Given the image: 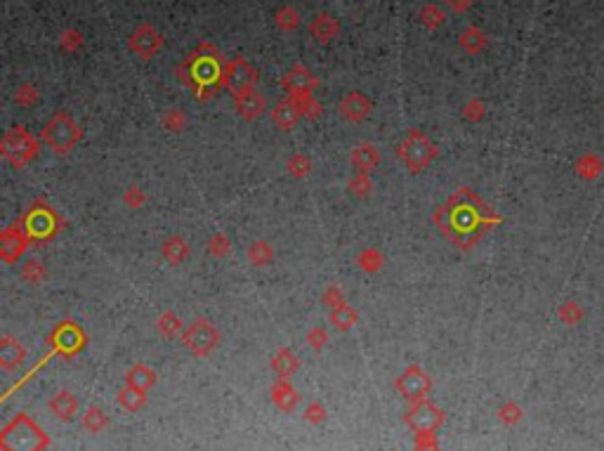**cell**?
I'll list each match as a JSON object with an SVG mask.
<instances>
[{
	"mask_svg": "<svg viewBox=\"0 0 604 451\" xmlns=\"http://www.w3.org/2000/svg\"><path fill=\"white\" fill-rule=\"evenodd\" d=\"M38 97H40V95L31 85V83H22V85L17 88V92H15L17 104H22V106H33L35 102H38Z\"/></svg>",
	"mask_w": 604,
	"mask_h": 451,
	"instance_id": "34",
	"label": "cell"
},
{
	"mask_svg": "<svg viewBox=\"0 0 604 451\" xmlns=\"http://www.w3.org/2000/svg\"><path fill=\"white\" fill-rule=\"evenodd\" d=\"M156 326H158V331H161V334H163L165 338H170V336H175L179 329H182V319H179L175 312H163V314H161V317H158Z\"/></svg>",
	"mask_w": 604,
	"mask_h": 451,
	"instance_id": "31",
	"label": "cell"
},
{
	"mask_svg": "<svg viewBox=\"0 0 604 451\" xmlns=\"http://www.w3.org/2000/svg\"><path fill=\"white\" fill-rule=\"evenodd\" d=\"M309 170H312V161H309V156H304V154H295V156H291L288 173L293 177H307Z\"/></svg>",
	"mask_w": 604,
	"mask_h": 451,
	"instance_id": "33",
	"label": "cell"
},
{
	"mask_svg": "<svg viewBox=\"0 0 604 451\" xmlns=\"http://www.w3.org/2000/svg\"><path fill=\"white\" fill-rule=\"evenodd\" d=\"M0 151L15 168H19L38 154V142L31 138L26 128H12L0 142Z\"/></svg>",
	"mask_w": 604,
	"mask_h": 451,
	"instance_id": "5",
	"label": "cell"
},
{
	"mask_svg": "<svg viewBox=\"0 0 604 451\" xmlns=\"http://www.w3.org/2000/svg\"><path fill=\"white\" fill-rule=\"evenodd\" d=\"M460 45L475 55V52H480L482 47L487 45V38H484V33L480 31V28L470 26V28H465V31L460 33Z\"/></svg>",
	"mask_w": 604,
	"mask_h": 451,
	"instance_id": "26",
	"label": "cell"
},
{
	"mask_svg": "<svg viewBox=\"0 0 604 451\" xmlns=\"http://www.w3.org/2000/svg\"><path fill=\"white\" fill-rule=\"evenodd\" d=\"M340 116L345 118V121L350 123H361L366 121L370 109H373V104H370V99L366 97V95L361 92H347L343 97V102H340Z\"/></svg>",
	"mask_w": 604,
	"mask_h": 451,
	"instance_id": "9",
	"label": "cell"
},
{
	"mask_svg": "<svg viewBox=\"0 0 604 451\" xmlns=\"http://www.w3.org/2000/svg\"><path fill=\"white\" fill-rule=\"evenodd\" d=\"M24 248H26V236H24L19 229L12 227V229H5L3 231V243H0V253H3L5 263H15V260L24 253Z\"/></svg>",
	"mask_w": 604,
	"mask_h": 451,
	"instance_id": "17",
	"label": "cell"
},
{
	"mask_svg": "<svg viewBox=\"0 0 604 451\" xmlns=\"http://www.w3.org/2000/svg\"><path fill=\"white\" fill-rule=\"evenodd\" d=\"M444 10L439 8V5H425V8L421 10V22L423 26L430 28V31H434V28H439L441 24H444Z\"/></svg>",
	"mask_w": 604,
	"mask_h": 451,
	"instance_id": "27",
	"label": "cell"
},
{
	"mask_svg": "<svg viewBox=\"0 0 604 451\" xmlns=\"http://www.w3.org/2000/svg\"><path fill=\"white\" fill-rule=\"evenodd\" d=\"M441 420H444L441 411L434 404H430V402H421V404H416V409L409 416V423L414 425V430H418V432H432Z\"/></svg>",
	"mask_w": 604,
	"mask_h": 451,
	"instance_id": "12",
	"label": "cell"
},
{
	"mask_svg": "<svg viewBox=\"0 0 604 451\" xmlns=\"http://www.w3.org/2000/svg\"><path fill=\"white\" fill-rule=\"evenodd\" d=\"M189 243L182 239V236H170V239L163 241V258L168 260L170 265H179L189 258Z\"/></svg>",
	"mask_w": 604,
	"mask_h": 451,
	"instance_id": "19",
	"label": "cell"
},
{
	"mask_svg": "<svg viewBox=\"0 0 604 451\" xmlns=\"http://www.w3.org/2000/svg\"><path fill=\"white\" fill-rule=\"evenodd\" d=\"M45 432L31 423L26 416H17L8 428L3 430V449L5 451H40L45 447Z\"/></svg>",
	"mask_w": 604,
	"mask_h": 451,
	"instance_id": "3",
	"label": "cell"
},
{
	"mask_svg": "<svg viewBox=\"0 0 604 451\" xmlns=\"http://www.w3.org/2000/svg\"><path fill=\"white\" fill-rule=\"evenodd\" d=\"M81 43H83V35H81V31H76V28H69V31H64L62 38H59V45H62L64 50H69V52L79 50Z\"/></svg>",
	"mask_w": 604,
	"mask_h": 451,
	"instance_id": "37",
	"label": "cell"
},
{
	"mask_svg": "<svg viewBox=\"0 0 604 451\" xmlns=\"http://www.w3.org/2000/svg\"><path fill=\"white\" fill-rule=\"evenodd\" d=\"M24 277H26L28 281L38 284L40 279H43V267H40V263L31 260V263H26V267H24Z\"/></svg>",
	"mask_w": 604,
	"mask_h": 451,
	"instance_id": "44",
	"label": "cell"
},
{
	"mask_svg": "<svg viewBox=\"0 0 604 451\" xmlns=\"http://www.w3.org/2000/svg\"><path fill=\"white\" fill-rule=\"evenodd\" d=\"M163 126L168 128V130H172V133H177V130L184 128V114L179 109L168 111V114H165V118H163Z\"/></svg>",
	"mask_w": 604,
	"mask_h": 451,
	"instance_id": "39",
	"label": "cell"
},
{
	"mask_svg": "<svg viewBox=\"0 0 604 451\" xmlns=\"http://www.w3.org/2000/svg\"><path fill=\"white\" fill-rule=\"evenodd\" d=\"M50 409L62 420H69L76 413V409H79V402H76V397H71L69 393H59V395H55V400H52Z\"/></svg>",
	"mask_w": 604,
	"mask_h": 451,
	"instance_id": "23",
	"label": "cell"
},
{
	"mask_svg": "<svg viewBox=\"0 0 604 451\" xmlns=\"http://www.w3.org/2000/svg\"><path fill=\"white\" fill-rule=\"evenodd\" d=\"M397 388H399V393H402L404 397H409V400H421V397L430 390V381L418 366H411V369H406L402 376H399Z\"/></svg>",
	"mask_w": 604,
	"mask_h": 451,
	"instance_id": "10",
	"label": "cell"
},
{
	"mask_svg": "<svg viewBox=\"0 0 604 451\" xmlns=\"http://www.w3.org/2000/svg\"><path fill=\"white\" fill-rule=\"evenodd\" d=\"M477 197L470 194V189H460L456 197H451L448 206H441L434 213V222L451 241L460 243L463 248L470 246V241L475 243L477 229L482 224L484 206L477 208Z\"/></svg>",
	"mask_w": 604,
	"mask_h": 451,
	"instance_id": "1",
	"label": "cell"
},
{
	"mask_svg": "<svg viewBox=\"0 0 604 451\" xmlns=\"http://www.w3.org/2000/svg\"><path fill=\"white\" fill-rule=\"evenodd\" d=\"M498 413H500V418L507 420V423H515V420H517L519 416H522V411H519V409H517L515 404H505Z\"/></svg>",
	"mask_w": 604,
	"mask_h": 451,
	"instance_id": "47",
	"label": "cell"
},
{
	"mask_svg": "<svg viewBox=\"0 0 604 451\" xmlns=\"http://www.w3.org/2000/svg\"><path fill=\"white\" fill-rule=\"evenodd\" d=\"M297 118H300V111L295 109V104H293L291 99H281V102L274 104L272 121H274V126H277V128L291 130L297 123Z\"/></svg>",
	"mask_w": 604,
	"mask_h": 451,
	"instance_id": "18",
	"label": "cell"
},
{
	"mask_svg": "<svg viewBox=\"0 0 604 451\" xmlns=\"http://www.w3.org/2000/svg\"><path fill=\"white\" fill-rule=\"evenodd\" d=\"M604 170V163L600 156H595V154H585V156H581L576 161V173L583 177V180H593V177H597Z\"/></svg>",
	"mask_w": 604,
	"mask_h": 451,
	"instance_id": "22",
	"label": "cell"
},
{
	"mask_svg": "<svg viewBox=\"0 0 604 451\" xmlns=\"http://www.w3.org/2000/svg\"><path fill=\"white\" fill-rule=\"evenodd\" d=\"M463 116H465V118H470V121H480V118L484 116V104H482V102H477V99H472V102L465 104Z\"/></svg>",
	"mask_w": 604,
	"mask_h": 451,
	"instance_id": "43",
	"label": "cell"
},
{
	"mask_svg": "<svg viewBox=\"0 0 604 451\" xmlns=\"http://www.w3.org/2000/svg\"><path fill=\"white\" fill-rule=\"evenodd\" d=\"M297 24H300V15L293 8H281L277 12V26L281 31H293V28H297Z\"/></svg>",
	"mask_w": 604,
	"mask_h": 451,
	"instance_id": "32",
	"label": "cell"
},
{
	"mask_svg": "<svg viewBox=\"0 0 604 451\" xmlns=\"http://www.w3.org/2000/svg\"><path fill=\"white\" fill-rule=\"evenodd\" d=\"M448 5H451L456 12H465L472 5V0H448Z\"/></svg>",
	"mask_w": 604,
	"mask_h": 451,
	"instance_id": "49",
	"label": "cell"
},
{
	"mask_svg": "<svg viewBox=\"0 0 604 451\" xmlns=\"http://www.w3.org/2000/svg\"><path fill=\"white\" fill-rule=\"evenodd\" d=\"M248 258H250V263H253L255 267H265V265L272 263V258H274L272 246L265 243V241H255L253 246H250V251H248Z\"/></svg>",
	"mask_w": 604,
	"mask_h": 451,
	"instance_id": "28",
	"label": "cell"
},
{
	"mask_svg": "<svg viewBox=\"0 0 604 451\" xmlns=\"http://www.w3.org/2000/svg\"><path fill=\"white\" fill-rule=\"evenodd\" d=\"M357 319H359V314L352 310L350 305H340V307H336V310H331V322L340 331L352 329V326L357 324Z\"/></svg>",
	"mask_w": 604,
	"mask_h": 451,
	"instance_id": "24",
	"label": "cell"
},
{
	"mask_svg": "<svg viewBox=\"0 0 604 451\" xmlns=\"http://www.w3.org/2000/svg\"><path fill=\"white\" fill-rule=\"evenodd\" d=\"M281 85H284L291 95H297V92H312L314 88L319 85V81L314 79V74L307 67L295 64V67L281 79Z\"/></svg>",
	"mask_w": 604,
	"mask_h": 451,
	"instance_id": "11",
	"label": "cell"
},
{
	"mask_svg": "<svg viewBox=\"0 0 604 451\" xmlns=\"http://www.w3.org/2000/svg\"><path fill=\"white\" fill-rule=\"evenodd\" d=\"M83 138L79 123L71 118L67 111H57L43 128V142L57 154H67L74 149Z\"/></svg>",
	"mask_w": 604,
	"mask_h": 451,
	"instance_id": "2",
	"label": "cell"
},
{
	"mask_svg": "<svg viewBox=\"0 0 604 451\" xmlns=\"http://www.w3.org/2000/svg\"><path fill=\"white\" fill-rule=\"evenodd\" d=\"M350 192L354 194V197H368L370 192V180H368V173H357L354 177L350 180Z\"/></svg>",
	"mask_w": 604,
	"mask_h": 451,
	"instance_id": "35",
	"label": "cell"
},
{
	"mask_svg": "<svg viewBox=\"0 0 604 451\" xmlns=\"http://www.w3.org/2000/svg\"><path fill=\"white\" fill-rule=\"evenodd\" d=\"M104 423H106V418L99 409H90V411L85 413V428L88 430H99V428H104Z\"/></svg>",
	"mask_w": 604,
	"mask_h": 451,
	"instance_id": "40",
	"label": "cell"
},
{
	"mask_svg": "<svg viewBox=\"0 0 604 451\" xmlns=\"http://www.w3.org/2000/svg\"><path fill=\"white\" fill-rule=\"evenodd\" d=\"M125 204L133 206V208H140V206L145 204V197H142L140 187H130L128 192H125Z\"/></svg>",
	"mask_w": 604,
	"mask_h": 451,
	"instance_id": "46",
	"label": "cell"
},
{
	"mask_svg": "<svg viewBox=\"0 0 604 451\" xmlns=\"http://www.w3.org/2000/svg\"><path fill=\"white\" fill-rule=\"evenodd\" d=\"M128 381H130V385H133V388H137V390H142V393H145L149 385H154V381H156V373H154L152 369H147V366L137 364L135 369H130Z\"/></svg>",
	"mask_w": 604,
	"mask_h": 451,
	"instance_id": "25",
	"label": "cell"
},
{
	"mask_svg": "<svg viewBox=\"0 0 604 451\" xmlns=\"http://www.w3.org/2000/svg\"><path fill=\"white\" fill-rule=\"evenodd\" d=\"M83 341H85V336H83V331L76 324H62L55 331V345L57 350H62L64 354L79 352L83 347Z\"/></svg>",
	"mask_w": 604,
	"mask_h": 451,
	"instance_id": "13",
	"label": "cell"
},
{
	"mask_svg": "<svg viewBox=\"0 0 604 451\" xmlns=\"http://www.w3.org/2000/svg\"><path fill=\"white\" fill-rule=\"evenodd\" d=\"M340 31V24L333 15H328V12H321V15H316L312 24H309V33H312L314 40H319V43H331L333 38L338 35Z\"/></svg>",
	"mask_w": 604,
	"mask_h": 451,
	"instance_id": "16",
	"label": "cell"
},
{
	"mask_svg": "<svg viewBox=\"0 0 604 451\" xmlns=\"http://www.w3.org/2000/svg\"><path fill=\"white\" fill-rule=\"evenodd\" d=\"M24 359V347L19 343H15L12 338H3L0 343V364L3 369H15L17 364H22Z\"/></svg>",
	"mask_w": 604,
	"mask_h": 451,
	"instance_id": "21",
	"label": "cell"
},
{
	"mask_svg": "<svg viewBox=\"0 0 604 451\" xmlns=\"http://www.w3.org/2000/svg\"><path fill=\"white\" fill-rule=\"evenodd\" d=\"M397 154L411 173H421V170H425L434 161L436 147L427 140V135L423 130H411L409 138L397 147Z\"/></svg>",
	"mask_w": 604,
	"mask_h": 451,
	"instance_id": "4",
	"label": "cell"
},
{
	"mask_svg": "<svg viewBox=\"0 0 604 451\" xmlns=\"http://www.w3.org/2000/svg\"><path fill=\"white\" fill-rule=\"evenodd\" d=\"M326 331L324 329H314L312 334H309V345H314V347H321V345H326Z\"/></svg>",
	"mask_w": 604,
	"mask_h": 451,
	"instance_id": "48",
	"label": "cell"
},
{
	"mask_svg": "<svg viewBox=\"0 0 604 451\" xmlns=\"http://www.w3.org/2000/svg\"><path fill=\"white\" fill-rule=\"evenodd\" d=\"M359 265H361L366 272L380 270V267H382V255L378 251H364L361 255H359Z\"/></svg>",
	"mask_w": 604,
	"mask_h": 451,
	"instance_id": "36",
	"label": "cell"
},
{
	"mask_svg": "<svg viewBox=\"0 0 604 451\" xmlns=\"http://www.w3.org/2000/svg\"><path fill=\"white\" fill-rule=\"evenodd\" d=\"M182 343L187 350L203 357V354L213 352V350L218 347L220 334L208 319H194V324H189L187 329L182 331Z\"/></svg>",
	"mask_w": 604,
	"mask_h": 451,
	"instance_id": "7",
	"label": "cell"
},
{
	"mask_svg": "<svg viewBox=\"0 0 604 451\" xmlns=\"http://www.w3.org/2000/svg\"><path fill=\"white\" fill-rule=\"evenodd\" d=\"M208 251L215 253V255L229 253V239H227V236H222V234H215L213 239H211V243H208Z\"/></svg>",
	"mask_w": 604,
	"mask_h": 451,
	"instance_id": "42",
	"label": "cell"
},
{
	"mask_svg": "<svg viewBox=\"0 0 604 451\" xmlns=\"http://www.w3.org/2000/svg\"><path fill=\"white\" fill-rule=\"evenodd\" d=\"M274 369L279 371V376H288L297 369V357L291 352V350H279L277 357H274Z\"/></svg>",
	"mask_w": 604,
	"mask_h": 451,
	"instance_id": "29",
	"label": "cell"
},
{
	"mask_svg": "<svg viewBox=\"0 0 604 451\" xmlns=\"http://www.w3.org/2000/svg\"><path fill=\"white\" fill-rule=\"evenodd\" d=\"M560 317H562V322H564V324H578V322H581V317H583V310L576 305V302H566V305L560 310Z\"/></svg>",
	"mask_w": 604,
	"mask_h": 451,
	"instance_id": "38",
	"label": "cell"
},
{
	"mask_svg": "<svg viewBox=\"0 0 604 451\" xmlns=\"http://www.w3.org/2000/svg\"><path fill=\"white\" fill-rule=\"evenodd\" d=\"M291 102L295 104V109L300 111V116L304 118H319L321 114H324V106H321L316 99L312 97V92H297V95H291Z\"/></svg>",
	"mask_w": 604,
	"mask_h": 451,
	"instance_id": "20",
	"label": "cell"
},
{
	"mask_svg": "<svg viewBox=\"0 0 604 451\" xmlns=\"http://www.w3.org/2000/svg\"><path fill=\"white\" fill-rule=\"evenodd\" d=\"M234 99H236L238 116H243L246 121H255V118H260L262 114H265V109H267V99L262 97L258 90L243 92V95H238V97H234Z\"/></svg>",
	"mask_w": 604,
	"mask_h": 451,
	"instance_id": "14",
	"label": "cell"
},
{
	"mask_svg": "<svg viewBox=\"0 0 604 451\" xmlns=\"http://www.w3.org/2000/svg\"><path fill=\"white\" fill-rule=\"evenodd\" d=\"M307 413H309V418H312V420H319V418H324V409H319L316 404H314L312 409H309Z\"/></svg>",
	"mask_w": 604,
	"mask_h": 451,
	"instance_id": "50",
	"label": "cell"
},
{
	"mask_svg": "<svg viewBox=\"0 0 604 451\" xmlns=\"http://www.w3.org/2000/svg\"><path fill=\"white\" fill-rule=\"evenodd\" d=\"M128 47L142 59H152L156 57L158 50L163 47V35L154 26H149V24H142V26H137V31L130 35Z\"/></svg>",
	"mask_w": 604,
	"mask_h": 451,
	"instance_id": "8",
	"label": "cell"
},
{
	"mask_svg": "<svg viewBox=\"0 0 604 451\" xmlns=\"http://www.w3.org/2000/svg\"><path fill=\"white\" fill-rule=\"evenodd\" d=\"M324 302L328 307H333V310H336V307H340V305H345V298H343V290L340 288H328L326 290V295H324Z\"/></svg>",
	"mask_w": 604,
	"mask_h": 451,
	"instance_id": "45",
	"label": "cell"
},
{
	"mask_svg": "<svg viewBox=\"0 0 604 451\" xmlns=\"http://www.w3.org/2000/svg\"><path fill=\"white\" fill-rule=\"evenodd\" d=\"M352 168L357 170V173H370L373 168H378L380 163V151L375 149L370 142H364V145H359L352 149Z\"/></svg>",
	"mask_w": 604,
	"mask_h": 451,
	"instance_id": "15",
	"label": "cell"
},
{
	"mask_svg": "<svg viewBox=\"0 0 604 451\" xmlns=\"http://www.w3.org/2000/svg\"><path fill=\"white\" fill-rule=\"evenodd\" d=\"M255 83H258V71L250 67L243 57H234L231 62L225 64L222 83H220V85L227 88V92L229 95L238 97V95H243V92L255 90Z\"/></svg>",
	"mask_w": 604,
	"mask_h": 451,
	"instance_id": "6",
	"label": "cell"
},
{
	"mask_svg": "<svg viewBox=\"0 0 604 451\" xmlns=\"http://www.w3.org/2000/svg\"><path fill=\"white\" fill-rule=\"evenodd\" d=\"M274 402H277V404L281 407V409H286V411H288V409H293V404H295V393H293V388L286 381H279L277 385H274Z\"/></svg>",
	"mask_w": 604,
	"mask_h": 451,
	"instance_id": "30",
	"label": "cell"
},
{
	"mask_svg": "<svg viewBox=\"0 0 604 451\" xmlns=\"http://www.w3.org/2000/svg\"><path fill=\"white\" fill-rule=\"evenodd\" d=\"M121 402L128 409H137V407L142 404V390H137V388H133V385H130V388L121 395Z\"/></svg>",
	"mask_w": 604,
	"mask_h": 451,
	"instance_id": "41",
	"label": "cell"
}]
</instances>
